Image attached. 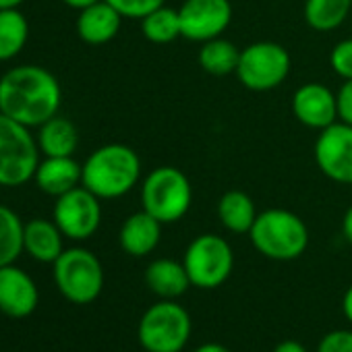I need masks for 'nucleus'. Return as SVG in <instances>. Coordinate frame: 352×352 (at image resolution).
Segmentation results:
<instances>
[{"label":"nucleus","mask_w":352,"mask_h":352,"mask_svg":"<svg viewBox=\"0 0 352 352\" xmlns=\"http://www.w3.org/2000/svg\"><path fill=\"white\" fill-rule=\"evenodd\" d=\"M183 265L189 274L191 286L212 290L230 278L234 270V253L226 239L206 232L189 243Z\"/></svg>","instance_id":"1a4fd4ad"},{"label":"nucleus","mask_w":352,"mask_h":352,"mask_svg":"<svg viewBox=\"0 0 352 352\" xmlns=\"http://www.w3.org/2000/svg\"><path fill=\"white\" fill-rule=\"evenodd\" d=\"M63 89L44 67L21 65L0 77V112L34 129L58 114Z\"/></svg>","instance_id":"f257e3e1"},{"label":"nucleus","mask_w":352,"mask_h":352,"mask_svg":"<svg viewBox=\"0 0 352 352\" xmlns=\"http://www.w3.org/2000/svg\"><path fill=\"white\" fill-rule=\"evenodd\" d=\"M141 179V157L124 143L98 147L83 162L81 185L100 199H118L135 189Z\"/></svg>","instance_id":"f03ea898"},{"label":"nucleus","mask_w":352,"mask_h":352,"mask_svg":"<svg viewBox=\"0 0 352 352\" xmlns=\"http://www.w3.org/2000/svg\"><path fill=\"white\" fill-rule=\"evenodd\" d=\"M40 305V290L34 278L15 263L0 267V313L25 319Z\"/></svg>","instance_id":"4468645a"},{"label":"nucleus","mask_w":352,"mask_h":352,"mask_svg":"<svg viewBox=\"0 0 352 352\" xmlns=\"http://www.w3.org/2000/svg\"><path fill=\"white\" fill-rule=\"evenodd\" d=\"M193 204L189 176L176 166H157L141 183V210L162 224L183 220Z\"/></svg>","instance_id":"20e7f679"},{"label":"nucleus","mask_w":352,"mask_h":352,"mask_svg":"<svg viewBox=\"0 0 352 352\" xmlns=\"http://www.w3.org/2000/svg\"><path fill=\"white\" fill-rule=\"evenodd\" d=\"M52 276L60 294L75 305L94 302L104 288V267L100 259L83 247L65 249L52 263Z\"/></svg>","instance_id":"0eeeda50"},{"label":"nucleus","mask_w":352,"mask_h":352,"mask_svg":"<svg viewBox=\"0 0 352 352\" xmlns=\"http://www.w3.org/2000/svg\"><path fill=\"white\" fill-rule=\"evenodd\" d=\"M63 3H65L67 7H71V9L81 11V9H85V7H89V5L98 3V0H63Z\"/></svg>","instance_id":"f704fd0d"},{"label":"nucleus","mask_w":352,"mask_h":352,"mask_svg":"<svg viewBox=\"0 0 352 352\" xmlns=\"http://www.w3.org/2000/svg\"><path fill=\"white\" fill-rule=\"evenodd\" d=\"M145 284L160 298L174 300L189 290L191 280H189V274H187L183 261L155 259L145 267Z\"/></svg>","instance_id":"6ab92c4d"},{"label":"nucleus","mask_w":352,"mask_h":352,"mask_svg":"<svg viewBox=\"0 0 352 352\" xmlns=\"http://www.w3.org/2000/svg\"><path fill=\"white\" fill-rule=\"evenodd\" d=\"M81 174H83V164H79L73 155L65 157H48L40 160L34 181L38 189L50 197H60L75 187L81 185Z\"/></svg>","instance_id":"dca6fc26"},{"label":"nucleus","mask_w":352,"mask_h":352,"mask_svg":"<svg viewBox=\"0 0 352 352\" xmlns=\"http://www.w3.org/2000/svg\"><path fill=\"white\" fill-rule=\"evenodd\" d=\"M162 222L155 220L151 214H147L145 210L131 214L118 232V243L120 249L131 255V257H145L149 255L162 239Z\"/></svg>","instance_id":"f3484780"},{"label":"nucleus","mask_w":352,"mask_h":352,"mask_svg":"<svg viewBox=\"0 0 352 352\" xmlns=\"http://www.w3.org/2000/svg\"><path fill=\"white\" fill-rule=\"evenodd\" d=\"M65 234L54 220L34 218L23 228V251L40 263H54L65 251Z\"/></svg>","instance_id":"a211bd4d"},{"label":"nucleus","mask_w":352,"mask_h":352,"mask_svg":"<svg viewBox=\"0 0 352 352\" xmlns=\"http://www.w3.org/2000/svg\"><path fill=\"white\" fill-rule=\"evenodd\" d=\"M338 102V120L352 126V79L342 81L340 89L336 91Z\"/></svg>","instance_id":"c756f323"},{"label":"nucleus","mask_w":352,"mask_h":352,"mask_svg":"<svg viewBox=\"0 0 352 352\" xmlns=\"http://www.w3.org/2000/svg\"><path fill=\"white\" fill-rule=\"evenodd\" d=\"M195 352H232L230 348L218 344V342H208V344H201Z\"/></svg>","instance_id":"72a5a7b5"},{"label":"nucleus","mask_w":352,"mask_h":352,"mask_svg":"<svg viewBox=\"0 0 352 352\" xmlns=\"http://www.w3.org/2000/svg\"><path fill=\"white\" fill-rule=\"evenodd\" d=\"M292 114L294 118L313 131H323L329 124L338 122V102L336 94L325 85L317 81H309L300 85L292 94Z\"/></svg>","instance_id":"ddd939ff"},{"label":"nucleus","mask_w":352,"mask_h":352,"mask_svg":"<svg viewBox=\"0 0 352 352\" xmlns=\"http://www.w3.org/2000/svg\"><path fill=\"white\" fill-rule=\"evenodd\" d=\"M183 38L189 42L204 44L220 38L232 23L230 0H185L179 7Z\"/></svg>","instance_id":"f8f14e48"},{"label":"nucleus","mask_w":352,"mask_h":352,"mask_svg":"<svg viewBox=\"0 0 352 352\" xmlns=\"http://www.w3.org/2000/svg\"><path fill=\"white\" fill-rule=\"evenodd\" d=\"M274 352H307V348L296 340H284L274 348Z\"/></svg>","instance_id":"7c9ffc66"},{"label":"nucleus","mask_w":352,"mask_h":352,"mask_svg":"<svg viewBox=\"0 0 352 352\" xmlns=\"http://www.w3.org/2000/svg\"><path fill=\"white\" fill-rule=\"evenodd\" d=\"M292 58L290 52L278 42H253L241 50L236 77L249 91H272L278 89L290 75Z\"/></svg>","instance_id":"6e6552de"},{"label":"nucleus","mask_w":352,"mask_h":352,"mask_svg":"<svg viewBox=\"0 0 352 352\" xmlns=\"http://www.w3.org/2000/svg\"><path fill=\"white\" fill-rule=\"evenodd\" d=\"M218 218H220V224L228 232L249 234V230L257 218L255 201L245 191L230 189L218 201Z\"/></svg>","instance_id":"412c9836"},{"label":"nucleus","mask_w":352,"mask_h":352,"mask_svg":"<svg viewBox=\"0 0 352 352\" xmlns=\"http://www.w3.org/2000/svg\"><path fill=\"white\" fill-rule=\"evenodd\" d=\"M249 236L257 253L272 261H292L309 247V228L302 218L282 208L259 212Z\"/></svg>","instance_id":"7ed1b4c3"},{"label":"nucleus","mask_w":352,"mask_h":352,"mask_svg":"<svg viewBox=\"0 0 352 352\" xmlns=\"http://www.w3.org/2000/svg\"><path fill=\"white\" fill-rule=\"evenodd\" d=\"M102 199L83 185L56 197L52 220L60 232L71 241L91 239L102 224Z\"/></svg>","instance_id":"9d476101"},{"label":"nucleus","mask_w":352,"mask_h":352,"mask_svg":"<svg viewBox=\"0 0 352 352\" xmlns=\"http://www.w3.org/2000/svg\"><path fill=\"white\" fill-rule=\"evenodd\" d=\"M23 228L21 218L7 206H0V267L11 265L23 253Z\"/></svg>","instance_id":"a878e982"},{"label":"nucleus","mask_w":352,"mask_h":352,"mask_svg":"<svg viewBox=\"0 0 352 352\" xmlns=\"http://www.w3.org/2000/svg\"><path fill=\"white\" fill-rule=\"evenodd\" d=\"M30 23L19 9L0 11V63L15 58L28 44Z\"/></svg>","instance_id":"393cba45"},{"label":"nucleus","mask_w":352,"mask_h":352,"mask_svg":"<svg viewBox=\"0 0 352 352\" xmlns=\"http://www.w3.org/2000/svg\"><path fill=\"white\" fill-rule=\"evenodd\" d=\"M23 3H25V0H0V11H5V9H19Z\"/></svg>","instance_id":"c9c22d12"},{"label":"nucleus","mask_w":352,"mask_h":352,"mask_svg":"<svg viewBox=\"0 0 352 352\" xmlns=\"http://www.w3.org/2000/svg\"><path fill=\"white\" fill-rule=\"evenodd\" d=\"M352 11V0H305L302 17L313 32H336L346 23Z\"/></svg>","instance_id":"4be33fe9"},{"label":"nucleus","mask_w":352,"mask_h":352,"mask_svg":"<svg viewBox=\"0 0 352 352\" xmlns=\"http://www.w3.org/2000/svg\"><path fill=\"white\" fill-rule=\"evenodd\" d=\"M122 15L108 5L106 0H98V3L85 7L77 15V36L89 44V46H102L112 42L122 25Z\"/></svg>","instance_id":"2eb2a0df"},{"label":"nucleus","mask_w":352,"mask_h":352,"mask_svg":"<svg viewBox=\"0 0 352 352\" xmlns=\"http://www.w3.org/2000/svg\"><path fill=\"white\" fill-rule=\"evenodd\" d=\"M141 34L147 42L157 46L172 44L174 40L183 38L179 9H172L168 5L157 7L155 11H151L141 19Z\"/></svg>","instance_id":"b1692460"},{"label":"nucleus","mask_w":352,"mask_h":352,"mask_svg":"<svg viewBox=\"0 0 352 352\" xmlns=\"http://www.w3.org/2000/svg\"><path fill=\"white\" fill-rule=\"evenodd\" d=\"M317 352H352V331L333 329L325 333L317 346Z\"/></svg>","instance_id":"c85d7f7f"},{"label":"nucleus","mask_w":352,"mask_h":352,"mask_svg":"<svg viewBox=\"0 0 352 352\" xmlns=\"http://www.w3.org/2000/svg\"><path fill=\"white\" fill-rule=\"evenodd\" d=\"M40 153L30 126L0 112V187H21L32 181Z\"/></svg>","instance_id":"423d86ee"},{"label":"nucleus","mask_w":352,"mask_h":352,"mask_svg":"<svg viewBox=\"0 0 352 352\" xmlns=\"http://www.w3.org/2000/svg\"><path fill=\"white\" fill-rule=\"evenodd\" d=\"M239 56L241 50L226 38H214L201 44L199 48V67L214 77H226L236 73V65H239Z\"/></svg>","instance_id":"5701e85b"},{"label":"nucleus","mask_w":352,"mask_h":352,"mask_svg":"<svg viewBox=\"0 0 352 352\" xmlns=\"http://www.w3.org/2000/svg\"><path fill=\"white\" fill-rule=\"evenodd\" d=\"M124 19H143L157 7L166 5V0H106Z\"/></svg>","instance_id":"cd10ccee"},{"label":"nucleus","mask_w":352,"mask_h":352,"mask_svg":"<svg viewBox=\"0 0 352 352\" xmlns=\"http://www.w3.org/2000/svg\"><path fill=\"white\" fill-rule=\"evenodd\" d=\"M315 164L323 176L338 185H352V126L333 122L319 131L313 147Z\"/></svg>","instance_id":"9b49d317"},{"label":"nucleus","mask_w":352,"mask_h":352,"mask_svg":"<svg viewBox=\"0 0 352 352\" xmlns=\"http://www.w3.org/2000/svg\"><path fill=\"white\" fill-rule=\"evenodd\" d=\"M38 147L48 157H65L73 155L79 145V131L73 120L56 114L50 120H46L42 126H38L36 135Z\"/></svg>","instance_id":"aec40b11"},{"label":"nucleus","mask_w":352,"mask_h":352,"mask_svg":"<svg viewBox=\"0 0 352 352\" xmlns=\"http://www.w3.org/2000/svg\"><path fill=\"white\" fill-rule=\"evenodd\" d=\"M342 313H344V317L352 323V286L344 292V298H342Z\"/></svg>","instance_id":"473e14b6"},{"label":"nucleus","mask_w":352,"mask_h":352,"mask_svg":"<svg viewBox=\"0 0 352 352\" xmlns=\"http://www.w3.org/2000/svg\"><path fill=\"white\" fill-rule=\"evenodd\" d=\"M342 234L344 239L352 245V206L346 210L344 218H342Z\"/></svg>","instance_id":"2f4dec72"},{"label":"nucleus","mask_w":352,"mask_h":352,"mask_svg":"<svg viewBox=\"0 0 352 352\" xmlns=\"http://www.w3.org/2000/svg\"><path fill=\"white\" fill-rule=\"evenodd\" d=\"M329 67L342 79H352V38L340 40L329 52Z\"/></svg>","instance_id":"bb28decb"},{"label":"nucleus","mask_w":352,"mask_h":352,"mask_svg":"<svg viewBox=\"0 0 352 352\" xmlns=\"http://www.w3.org/2000/svg\"><path fill=\"white\" fill-rule=\"evenodd\" d=\"M191 315L176 300L162 298L139 319L137 338L147 352H181L191 338Z\"/></svg>","instance_id":"39448f33"}]
</instances>
